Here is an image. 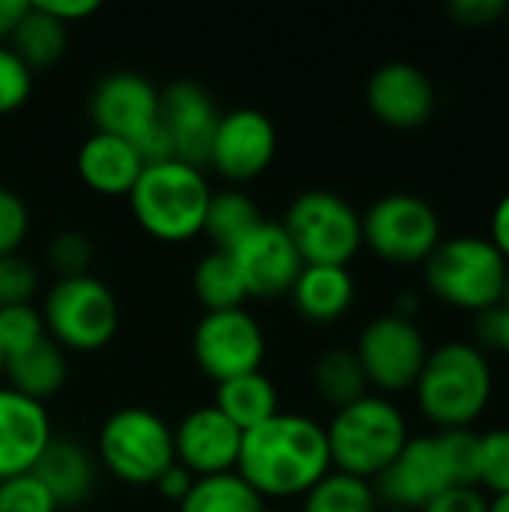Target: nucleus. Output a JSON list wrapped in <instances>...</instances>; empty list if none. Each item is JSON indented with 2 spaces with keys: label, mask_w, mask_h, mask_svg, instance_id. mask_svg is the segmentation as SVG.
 Here are the masks:
<instances>
[{
  "label": "nucleus",
  "mask_w": 509,
  "mask_h": 512,
  "mask_svg": "<svg viewBox=\"0 0 509 512\" xmlns=\"http://www.w3.org/2000/svg\"><path fill=\"white\" fill-rule=\"evenodd\" d=\"M30 474L42 483V489L51 495L57 510L84 504L96 486L93 456L81 444L63 441V438H54L45 447V453L39 456V462Z\"/></svg>",
  "instance_id": "21"
},
{
  "label": "nucleus",
  "mask_w": 509,
  "mask_h": 512,
  "mask_svg": "<svg viewBox=\"0 0 509 512\" xmlns=\"http://www.w3.org/2000/svg\"><path fill=\"white\" fill-rule=\"evenodd\" d=\"M30 231V207L27 201L0 186V258L6 255H18V246L27 240Z\"/></svg>",
  "instance_id": "37"
},
{
  "label": "nucleus",
  "mask_w": 509,
  "mask_h": 512,
  "mask_svg": "<svg viewBox=\"0 0 509 512\" xmlns=\"http://www.w3.org/2000/svg\"><path fill=\"white\" fill-rule=\"evenodd\" d=\"M9 48L21 57V63L33 69H48L54 66L63 51H66V24L51 18L45 9L30 3L27 15L18 21V27L9 36Z\"/></svg>",
  "instance_id": "26"
},
{
  "label": "nucleus",
  "mask_w": 509,
  "mask_h": 512,
  "mask_svg": "<svg viewBox=\"0 0 509 512\" xmlns=\"http://www.w3.org/2000/svg\"><path fill=\"white\" fill-rule=\"evenodd\" d=\"M177 512H264V498L237 474L198 477Z\"/></svg>",
  "instance_id": "27"
},
{
  "label": "nucleus",
  "mask_w": 509,
  "mask_h": 512,
  "mask_svg": "<svg viewBox=\"0 0 509 512\" xmlns=\"http://www.w3.org/2000/svg\"><path fill=\"white\" fill-rule=\"evenodd\" d=\"M39 291V273L21 255L0 258V309L3 306H24Z\"/></svg>",
  "instance_id": "35"
},
{
  "label": "nucleus",
  "mask_w": 509,
  "mask_h": 512,
  "mask_svg": "<svg viewBox=\"0 0 509 512\" xmlns=\"http://www.w3.org/2000/svg\"><path fill=\"white\" fill-rule=\"evenodd\" d=\"M507 270V258L492 246V240L474 234L441 240L423 261L426 288L441 303L474 315L501 306Z\"/></svg>",
  "instance_id": "5"
},
{
  "label": "nucleus",
  "mask_w": 509,
  "mask_h": 512,
  "mask_svg": "<svg viewBox=\"0 0 509 512\" xmlns=\"http://www.w3.org/2000/svg\"><path fill=\"white\" fill-rule=\"evenodd\" d=\"M219 117L213 96L195 81H174L159 90V120L171 138L177 162L195 168L207 165Z\"/></svg>",
  "instance_id": "16"
},
{
  "label": "nucleus",
  "mask_w": 509,
  "mask_h": 512,
  "mask_svg": "<svg viewBox=\"0 0 509 512\" xmlns=\"http://www.w3.org/2000/svg\"><path fill=\"white\" fill-rule=\"evenodd\" d=\"M228 255L237 264L246 297H258V300L291 294L303 270V258L291 243L288 231L282 228V222H270V219H264L252 234H246Z\"/></svg>",
  "instance_id": "13"
},
{
  "label": "nucleus",
  "mask_w": 509,
  "mask_h": 512,
  "mask_svg": "<svg viewBox=\"0 0 509 512\" xmlns=\"http://www.w3.org/2000/svg\"><path fill=\"white\" fill-rule=\"evenodd\" d=\"M312 381H315V390L318 396L333 405L336 411L363 399L369 393V381L363 375V366L357 360L354 351L348 348H330L324 351L318 360H315V369H312Z\"/></svg>",
  "instance_id": "29"
},
{
  "label": "nucleus",
  "mask_w": 509,
  "mask_h": 512,
  "mask_svg": "<svg viewBox=\"0 0 509 512\" xmlns=\"http://www.w3.org/2000/svg\"><path fill=\"white\" fill-rule=\"evenodd\" d=\"M45 258L51 264V270L57 273V279H69V276H87L90 273V261H93V243L87 234L66 228L57 231L48 246H45Z\"/></svg>",
  "instance_id": "32"
},
{
  "label": "nucleus",
  "mask_w": 509,
  "mask_h": 512,
  "mask_svg": "<svg viewBox=\"0 0 509 512\" xmlns=\"http://www.w3.org/2000/svg\"><path fill=\"white\" fill-rule=\"evenodd\" d=\"M264 512H285V510H270V507H264Z\"/></svg>",
  "instance_id": "49"
},
{
  "label": "nucleus",
  "mask_w": 509,
  "mask_h": 512,
  "mask_svg": "<svg viewBox=\"0 0 509 512\" xmlns=\"http://www.w3.org/2000/svg\"><path fill=\"white\" fill-rule=\"evenodd\" d=\"M486 512H509V492H504V495H495V498L489 501V510Z\"/></svg>",
  "instance_id": "46"
},
{
  "label": "nucleus",
  "mask_w": 509,
  "mask_h": 512,
  "mask_svg": "<svg viewBox=\"0 0 509 512\" xmlns=\"http://www.w3.org/2000/svg\"><path fill=\"white\" fill-rule=\"evenodd\" d=\"M324 432L333 471L366 483H375L411 438L405 414L387 396L372 393L339 408Z\"/></svg>",
  "instance_id": "4"
},
{
  "label": "nucleus",
  "mask_w": 509,
  "mask_h": 512,
  "mask_svg": "<svg viewBox=\"0 0 509 512\" xmlns=\"http://www.w3.org/2000/svg\"><path fill=\"white\" fill-rule=\"evenodd\" d=\"M30 0H0V39H9L18 21L27 15Z\"/></svg>",
  "instance_id": "45"
},
{
  "label": "nucleus",
  "mask_w": 509,
  "mask_h": 512,
  "mask_svg": "<svg viewBox=\"0 0 509 512\" xmlns=\"http://www.w3.org/2000/svg\"><path fill=\"white\" fill-rule=\"evenodd\" d=\"M3 375H6V387H12L15 393L45 402L48 396L60 393L66 378H69V360L66 351L51 339H39L30 348L6 357L3 363Z\"/></svg>",
  "instance_id": "23"
},
{
  "label": "nucleus",
  "mask_w": 509,
  "mask_h": 512,
  "mask_svg": "<svg viewBox=\"0 0 509 512\" xmlns=\"http://www.w3.org/2000/svg\"><path fill=\"white\" fill-rule=\"evenodd\" d=\"M375 495L390 510L420 512L435 495L450 489V474L435 435L408 438L402 453L375 477Z\"/></svg>",
  "instance_id": "14"
},
{
  "label": "nucleus",
  "mask_w": 509,
  "mask_h": 512,
  "mask_svg": "<svg viewBox=\"0 0 509 512\" xmlns=\"http://www.w3.org/2000/svg\"><path fill=\"white\" fill-rule=\"evenodd\" d=\"M504 21H507V30H509V12H507V18H504Z\"/></svg>",
  "instance_id": "50"
},
{
  "label": "nucleus",
  "mask_w": 509,
  "mask_h": 512,
  "mask_svg": "<svg viewBox=\"0 0 509 512\" xmlns=\"http://www.w3.org/2000/svg\"><path fill=\"white\" fill-rule=\"evenodd\" d=\"M489 498L477 486H450L435 495L420 512H486Z\"/></svg>",
  "instance_id": "41"
},
{
  "label": "nucleus",
  "mask_w": 509,
  "mask_h": 512,
  "mask_svg": "<svg viewBox=\"0 0 509 512\" xmlns=\"http://www.w3.org/2000/svg\"><path fill=\"white\" fill-rule=\"evenodd\" d=\"M369 111L390 129H420L435 111L432 78L408 60L378 66L366 84Z\"/></svg>",
  "instance_id": "18"
},
{
  "label": "nucleus",
  "mask_w": 509,
  "mask_h": 512,
  "mask_svg": "<svg viewBox=\"0 0 509 512\" xmlns=\"http://www.w3.org/2000/svg\"><path fill=\"white\" fill-rule=\"evenodd\" d=\"M504 306H509V270H507V282H504V300H501Z\"/></svg>",
  "instance_id": "47"
},
{
  "label": "nucleus",
  "mask_w": 509,
  "mask_h": 512,
  "mask_svg": "<svg viewBox=\"0 0 509 512\" xmlns=\"http://www.w3.org/2000/svg\"><path fill=\"white\" fill-rule=\"evenodd\" d=\"M192 354L198 369L222 384L237 375L261 372L267 339L261 324L243 309L204 312L192 333Z\"/></svg>",
  "instance_id": "11"
},
{
  "label": "nucleus",
  "mask_w": 509,
  "mask_h": 512,
  "mask_svg": "<svg viewBox=\"0 0 509 512\" xmlns=\"http://www.w3.org/2000/svg\"><path fill=\"white\" fill-rule=\"evenodd\" d=\"M0 512H57V504L33 474L0 483Z\"/></svg>",
  "instance_id": "38"
},
{
  "label": "nucleus",
  "mask_w": 509,
  "mask_h": 512,
  "mask_svg": "<svg viewBox=\"0 0 509 512\" xmlns=\"http://www.w3.org/2000/svg\"><path fill=\"white\" fill-rule=\"evenodd\" d=\"M264 222L258 204L237 189H225V192H213L210 204H207V216H204V231L213 243V249L219 252H231L246 234H252L258 225Z\"/></svg>",
  "instance_id": "25"
},
{
  "label": "nucleus",
  "mask_w": 509,
  "mask_h": 512,
  "mask_svg": "<svg viewBox=\"0 0 509 512\" xmlns=\"http://www.w3.org/2000/svg\"><path fill=\"white\" fill-rule=\"evenodd\" d=\"M390 512H402V510H390Z\"/></svg>",
  "instance_id": "51"
},
{
  "label": "nucleus",
  "mask_w": 509,
  "mask_h": 512,
  "mask_svg": "<svg viewBox=\"0 0 509 512\" xmlns=\"http://www.w3.org/2000/svg\"><path fill=\"white\" fill-rule=\"evenodd\" d=\"M45 321H42V312L33 309L30 303L24 306H3L0 309V351H3V360L30 348L33 342L45 339Z\"/></svg>",
  "instance_id": "33"
},
{
  "label": "nucleus",
  "mask_w": 509,
  "mask_h": 512,
  "mask_svg": "<svg viewBox=\"0 0 509 512\" xmlns=\"http://www.w3.org/2000/svg\"><path fill=\"white\" fill-rule=\"evenodd\" d=\"M33 90V72L21 63V57L0 45V117L18 111Z\"/></svg>",
  "instance_id": "36"
},
{
  "label": "nucleus",
  "mask_w": 509,
  "mask_h": 512,
  "mask_svg": "<svg viewBox=\"0 0 509 512\" xmlns=\"http://www.w3.org/2000/svg\"><path fill=\"white\" fill-rule=\"evenodd\" d=\"M300 512H381V501L372 483L330 471L303 495Z\"/></svg>",
  "instance_id": "30"
},
{
  "label": "nucleus",
  "mask_w": 509,
  "mask_h": 512,
  "mask_svg": "<svg viewBox=\"0 0 509 512\" xmlns=\"http://www.w3.org/2000/svg\"><path fill=\"white\" fill-rule=\"evenodd\" d=\"M192 483H195V477L183 468V465H171V468H165L162 474H159V480L153 483L156 489H159V495L162 498H168V501H183L186 495H189V489H192Z\"/></svg>",
  "instance_id": "43"
},
{
  "label": "nucleus",
  "mask_w": 509,
  "mask_h": 512,
  "mask_svg": "<svg viewBox=\"0 0 509 512\" xmlns=\"http://www.w3.org/2000/svg\"><path fill=\"white\" fill-rule=\"evenodd\" d=\"M480 486L492 495L509 492V429L480 435Z\"/></svg>",
  "instance_id": "34"
},
{
  "label": "nucleus",
  "mask_w": 509,
  "mask_h": 512,
  "mask_svg": "<svg viewBox=\"0 0 509 512\" xmlns=\"http://www.w3.org/2000/svg\"><path fill=\"white\" fill-rule=\"evenodd\" d=\"M39 9H45L51 18H57L60 24H75V21H84L90 18L93 12H99V3L96 0H39L36 3Z\"/></svg>",
  "instance_id": "42"
},
{
  "label": "nucleus",
  "mask_w": 509,
  "mask_h": 512,
  "mask_svg": "<svg viewBox=\"0 0 509 512\" xmlns=\"http://www.w3.org/2000/svg\"><path fill=\"white\" fill-rule=\"evenodd\" d=\"M3 363H6V360H3V351H0V378H3Z\"/></svg>",
  "instance_id": "48"
},
{
  "label": "nucleus",
  "mask_w": 509,
  "mask_h": 512,
  "mask_svg": "<svg viewBox=\"0 0 509 512\" xmlns=\"http://www.w3.org/2000/svg\"><path fill=\"white\" fill-rule=\"evenodd\" d=\"M99 459L129 486H153L174 465V429L150 408H120L99 429Z\"/></svg>",
  "instance_id": "8"
},
{
  "label": "nucleus",
  "mask_w": 509,
  "mask_h": 512,
  "mask_svg": "<svg viewBox=\"0 0 509 512\" xmlns=\"http://www.w3.org/2000/svg\"><path fill=\"white\" fill-rule=\"evenodd\" d=\"M75 168L87 189L117 198V195L132 192V186L138 183V177L144 171V162L126 138L93 132L81 144V150L75 156Z\"/></svg>",
  "instance_id": "20"
},
{
  "label": "nucleus",
  "mask_w": 509,
  "mask_h": 512,
  "mask_svg": "<svg viewBox=\"0 0 509 512\" xmlns=\"http://www.w3.org/2000/svg\"><path fill=\"white\" fill-rule=\"evenodd\" d=\"M363 246L396 267L423 264L444 240L438 210L414 192L381 195L363 216Z\"/></svg>",
  "instance_id": "9"
},
{
  "label": "nucleus",
  "mask_w": 509,
  "mask_h": 512,
  "mask_svg": "<svg viewBox=\"0 0 509 512\" xmlns=\"http://www.w3.org/2000/svg\"><path fill=\"white\" fill-rule=\"evenodd\" d=\"M45 333L63 351H99L120 327V306L114 291L96 276L57 279L42 300Z\"/></svg>",
  "instance_id": "6"
},
{
  "label": "nucleus",
  "mask_w": 509,
  "mask_h": 512,
  "mask_svg": "<svg viewBox=\"0 0 509 512\" xmlns=\"http://www.w3.org/2000/svg\"><path fill=\"white\" fill-rule=\"evenodd\" d=\"M474 336H477V348H495L504 351L509 357V306H492L486 312L474 315Z\"/></svg>",
  "instance_id": "40"
},
{
  "label": "nucleus",
  "mask_w": 509,
  "mask_h": 512,
  "mask_svg": "<svg viewBox=\"0 0 509 512\" xmlns=\"http://www.w3.org/2000/svg\"><path fill=\"white\" fill-rule=\"evenodd\" d=\"M435 438L444 453L450 483L480 489V435L474 429H441Z\"/></svg>",
  "instance_id": "31"
},
{
  "label": "nucleus",
  "mask_w": 509,
  "mask_h": 512,
  "mask_svg": "<svg viewBox=\"0 0 509 512\" xmlns=\"http://www.w3.org/2000/svg\"><path fill=\"white\" fill-rule=\"evenodd\" d=\"M243 432L216 408L204 405L189 411L174 429V462L195 480L237 471Z\"/></svg>",
  "instance_id": "17"
},
{
  "label": "nucleus",
  "mask_w": 509,
  "mask_h": 512,
  "mask_svg": "<svg viewBox=\"0 0 509 512\" xmlns=\"http://www.w3.org/2000/svg\"><path fill=\"white\" fill-rule=\"evenodd\" d=\"M210 195L201 168L168 159L147 165L126 198L141 231L162 243H186L204 231Z\"/></svg>",
  "instance_id": "3"
},
{
  "label": "nucleus",
  "mask_w": 509,
  "mask_h": 512,
  "mask_svg": "<svg viewBox=\"0 0 509 512\" xmlns=\"http://www.w3.org/2000/svg\"><path fill=\"white\" fill-rule=\"evenodd\" d=\"M303 264L348 267L363 246L360 213L330 189L300 192L282 219Z\"/></svg>",
  "instance_id": "7"
},
{
  "label": "nucleus",
  "mask_w": 509,
  "mask_h": 512,
  "mask_svg": "<svg viewBox=\"0 0 509 512\" xmlns=\"http://www.w3.org/2000/svg\"><path fill=\"white\" fill-rule=\"evenodd\" d=\"M354 354L369 387L381 393H405L414 390L426 366L429 345L423 330L411 318H399L390 312L363 327Z\"/></svg>",
  "instance_id": "10"
},
{
  "label": "nucleus",
  "mask_w": 509,
  "mask_h": 512,
  "mask_svg": "<svg viewBox=\"0 0 509 512\" xmlns=\"http://www.w3.org/2000/svg\"><path fill=\"white\" fill-rule=\"evenodd\" d=\"M192 288L198 303L207 312H225V309H243L246 288L237 273V264L228 252L210 249L192 273Z\"/></svg>",
  "instance_id": "28"
},
{
  "label": "nucleus",
  "mask_w": 509,
  "mask_h": 512,
  "mask_svg": "<svg viewBox=\"0 0 509 512\" xmlns=\"http://www.w3.org/2000/svg\"><path fill=\"white\" fill-rule=\"evenodd\" d=\"M447 12L453 21H459L462 27H492L498 21H504L509 12L507 0H450Z\"/></svg>",
  "instance_id": "39"
},
{
  "label": "nucleus",
  "mask_w": 509,
  "mask_h": 512,
  "mask_svg": "<svg viewBox=\"0 0 509 512\" xmlns=\"http://www.w3.org/2000/svg\"><path fill=\"white\" fill-rule=\"evenodd\" d=\"M489 240L492 246L507 258L509 264V192L495 204L492 210V222H489Z\"/></svg>",
  "instance_id": "44"
},
{
  "label": "nucleus",
  "mask_w": 509,
  "mask_h": 512,
  "mask_svg": "<svg viewBox=\"0 0 509 512\" xmlns=\"http://www.w3.org/2000/svg\"><path fill=\"white\" fill-rule=\"evenodd\" d=\"M90 120L96 132L117 135L132 144L159 123V90L141 72H108L90 93Z\"/></svg>",
  "instance_id": "15"
},
{
  "label": "nucleus",
  "mask_w": 509,
  "mask_h": 512,
  "mask_svg": "<svg viewBox=\"0 0 509 512\" xmlns=\"http://www.w3.org/2000/svg\"><path fill=\"white\" fill-rule=\"evenodd\" d=\"M495 372L474 342H447L429 351L414 384L417 405L438 429H471L489 408Z\"/></svg>",
  "instance_id": "2"
},
{
  "label": "nucleus",
  "mask_w": 509,
  "mask_h": 512,
  "mask_svg": "<svg viewBox=\"0 0 509 512\" xmlns=\"http://www.w3.org/2000/svg\"><path fill=\"white\" fill-rule=\"evenodd\" d=\"M276 126L258 108H234L219 117L207 165L231 183L261 177L276 156Z\"/></svg>",
  "instance_id": "12"
},
{
  "label": "nucleus",
  "mask_w": 509,
  "mask_h": 512,
  "mask_svg": "<svg viewBox=\"0 0 509 512\" xmlns=\"http://www.w3.org/2000/svg\"><path fill=\"white\" fill-rule=\"evenodd\" d=\"M240 432H249L279 414V390L264 372H249L216 384L213 402Z\"/></svg>",
  "instance_id": "24"
},
{
  "label": "nucleus",
  "mask_w": 509,
  "mask_h": 512,
  "mask_svg": "<svg viewBox=\"0 0 509 512\" xmlns=\"http://www.w3.org/2000/svg\"><path fill=\"white\" fill-rule=\"evenodd\" d=\"M51 441L45 405L0 384V483L30 474Z\"/></svg>",
  "instance_id": "19"
},
{
  "label": "nucleus",
  "mask_w": 509,
  "mask_h": 512,
  "mask_svg": "<svg viewBox=\"0 0 509 512\" xmlns=\"http://www.w3.org/2000/svg\"><path fill=\"white\" fill-rule=\"evenodd\" d=\"M357 285L348 267H324V264H303L291 300L300 318L312 324H333L348 315L354 306Z\"/></svg>",
  "instance_id": "22"
},
{
  "label": "nucleus",
  "mask_w": 509,
  "mask_h": 512,
  "mask_svg": "<svg viewBox=\"0 0 509 512\" xmlns=\"http://www.w3.org/2000/svg\"><path fill=\"white\" fill-rule=\"evenodd\" d=\"M333 471L327 432L303 414L279 411L243 432L237 474L261 498H297Z\"/></svg>",
  "instance_id": "1"
}]
</instances>
